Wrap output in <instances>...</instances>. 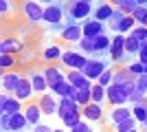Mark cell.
<instances>
[{"instance_id":"6","label":"cell","mask_w":147,"mask_h":132,"mask_svg":"<svg viewBox=\"0 0 147 132\" xmlns=\"http://www.w3.org/2000/svg\"><path fill=\"white\" fill-rule=\"evenodd\" d=\"M108 68H110V64L105 62V60H97V57H90V60H88V64H86V68L81 70V73H84V75H86L92 84H97V82H99V77L103 75Z\"/></svg>"},{"instance_id":"35","label":"cell","mask_w":147,"mask_h":132,"mask_svg":"<svg viewBox=\"0 0 147 132\" xmlns=\"http://www.w3.org/2000/svg\"><path fill=\"white\" fill-rule=\"evenodd\" d=\"M33 57H35V51H33V49H26V46H24V51L18 55V64H20V66H29V64L33 62Z\"/></svg>"},{"instance_id":"13","label":"cell","mask_w":147,"mask_h":132,"mask_svg":"<svg viewBox=\"0 0 147 132\" xmlns=\"http://www.w3.org/2000/svg\"><path fill=\"white\" fill-rule=\"evenodd\" d=\"M24 114H26V119H29V123L31 126H40L42 123V117H44V112H42V108H40V101H31V104H24Z\"/></svg>"},{"instance_id":"24","label":"cell","mask_w":147,"mask_h":132,"mask_svg":"<svg viewBox=\"0 0 147 132\" xmlns=\"http://www.w3.org/2000/svg\"><path fill=\"white\" fill-rule=\"evenodd\" d=\"M141 5H143L141 0H117V2H114V7H117V9H121L125 16H132V13H134Z\"/></svg>"},{"instance_id":"28","label":"cell","mask_w":147,"mask_h":132,"mask_svg":"<svg viewBox=\"0 0 147 132\" xmlns=\"http://www.w3.org/2000/svg\"><path fill=\"white\" fill-rule=\"evenodd\" d=\"M132 117H134L141 126L147 123V104H138V106H132Z\"/></svg>"},{"instance_id":"29","label":"cell","mask_w":147,"mask_h":132,"mask_svg":"<svg viewBox=\"0 0 147 132\" xmlns=\"http://www.w3.org/2000/svg\"><path fill=\"white\" fill-rule=\"evenodd\" d=\"M75 99H77V104H79L81 108H86L88 104H92V90H90V88H84V90H77V95H75Z\"/></svg>"},{"instance_id":"8","label":"cell","mask_w":147,"mask_h":132,"mask_svg":"<svg viewBox=\"0 0 147 132\" xmlns=\"http://www.w3.org/2000/svg\"><path fill=\"white\" fill-rule=\"evenodd\" d=\"M26 77H29L31 86L35 90V95H46V90H51L49 82H46V77H44V70H37V68H31L26 70Z\"/></svg>"},{"instance_id":"30","label":"cell","mask_w":147,"mask_h":132,"mask_svg":"<svg viewBox=\"0 0 147 132\" xmlns=\"http://www.w3.org/2000/svg\"><path fill=\"white\" fill-rule=\"evenodd\" d=\"M79 49L84 51V53H88V57H90V55H99V53H97V46H94V40H92V38H81Z\"/></svg>"},{"instance_id":"25","label":"cell","mask_w":147,"mask_h":132,"mask_svg":"<svg viewBox=\"0 0 147 132\" xmlns=\"http://www.w3.org/2000/svg\"><path fill=\"white\" fill-rule=\"evenodd\" d=\"M18 55H0V68L2 73H9V70L18 68Z\"/></svg>"},{"instance_id":"4","label":"cell","mask_w":147,"mask_h":132,"mask_svg":"<svg viewBox=\"0 0 147 132\" xmlns=\"http://www.w3.org/2000/svg\"><path fill=\"white\" fill-rule=\"evenodd\" d=\"M134 88H136V82L127 84V86H117V84H112V86L108 88V101L112 104V108L125 106V104L129 101V95H132Z\"/></svg>"},{"instance_id":"21","label":"cell","mask_w":147,"mask_h":132,"mask_svg":"<svg viewBox=\"0 0 147 132\" xmlns=\"http://www.w3.org/2000/svg\"><path fill=\"white\" fill-rule=\"evenodd\" d=\"M81 117L86 121H101L103 119V106L101 104H88L86 108H81Z\"/></svg>"},{"instance_id":"48","label":"cell","mask_w":147,"mask_h":132,"mask_svg":"<svg viewBox=\"0 0 147 132\" xmlns=\"http://www.w3.org/2000/svg\"><path fill=\"white\" fill-rule=\"evenodd\" d=\"M70 132H77V130H70Z\"/></svg>"},{"instance_id":"47","label":"cell","mask_w":147,"mask_h":132,"mask_svg":"<svg viewBox=\"0 0 147 132\" xmlns=\"http://www.w3.org/2000/svg\"><path fill=\"white\" fill-rule=\"evenodd\" d=\"M145 75H147V64H145Z\"/></svg>"},{"instance_id":"33","label":"cell","mask_w":147,"mask_h":132,"mask_svg":"<svg viewBox=\"0 0 147 132\" xmlns=\"http://www.w3.org/2000/svg\"><path fill=\"white\" fill-rule=\"evenodd\" d=\"M136 26V22H134V18H132V16H125V18L121 20V24H119V33H123V35H125V33H132V29H134Z\"/></svg>"},{"instance_id":"40","label":"cell","mask_w":147,"mask_h":132,"mask_svg":"<svg viewBox=\"0 0 147 132\" xmlns=\"http://www.w3.org/2000/svg\"><path fill=\"white\" fill-rule=\"evenodd\" d=\"M136 88H141L143 93L147 95V75H141V77H136Z\"/></svg>"},{"instance_id":"44","label":"cell","mask_w":147,"mask_h":132,"mask_svg":"<svg viewBox=\"0 0 147 132\" xmlns=\"http://www.w3.org/2000/svg\"><path fill=\"white\" fill-rule=\"evenodd\" d=\"M55 128H49V126H44V123H40V126L35 128V132H53Z\"/></svg>"},{"instance_id":"7","label":"cell","mask_w":147,"mask_h":132,"mask_svg":"<svg viewBox=\"0 0 147 132\" xmlns=\"http://www.w3.org/2000/svg\"><path fill=\"white\" fill-rule=\"evenodd\" d=\"M24 110V106H22V101L16 99L13 95H7V93H0V114H18Z\"/></svg>"},{"instance_id":"42","label":"cell","mask_w":147,"mask_h":132,"mask_svg":"<svg viewBox=\"0 0 147 132\" xmlns=\"http://www.w3.org/2000/svg\"><path fill=\"white\" fill-rule=\"evenodd\" d=\"M75 130H77V132H92V128L88 126V121H81V123L75 128Z\"/></svg>"},{"instance_id":"49","label":"cell","mask_w":147,"mask_h":132,"mask_svg":"<svg viewBox=\"0 0 147 132\" xmlns=\"http://www.w3.org/2000/svg\"><path fill=\"white\" fill-rule=\"evenodd\" d=\"M33 132H35V128H33Z\"/></svg>"},{"instance_id":"19","label":"cell","mask_w":147,"mask_h":132,"mask_svg":"<svg viewBox=\"0 0 147 132\" xmlns=\"http://www.w3.org/2000/svg\"><path fill=\"white\" fill-rule=\"evenodd\" d=\"M114 9H117V7L112 5V2H99L92 18L99 20V22H103V24H108V22H110V18L114 16Z\"/></svg>"},{"instance_id":"38","label":"cell","mask_w":147,"mask_h":132,"mask_svg":"<svg viewBox=\"0 0 147 132\" xmlns=\"http://www.w3.org/2000/svg\"><path fill=\"white\" fill-rule=\"evenodd\" d=\"M145 97H147V95L143 93L141 88H134V90H132V95H129V101H132L134 106H138V104H145Z\"/></svg>"},{"instance_id":"26","label":"cell","mask_w":147,"mask_h":132,"mask_svg":"<svg viewBox=\"0 0 147 132\" xmlns=\"http://www.w3.org/2000/svg\"><path fill=\"white\" fill-rule=\"evenodd\" d=\"M92 104H101L103 106V101L108 99V88L99 86V84H92Z\"/></svg>"},{"instance_id":"14","label":"cell","mask_w":147,"mask_h":132,"mask_svg":"<svg viewBox=\"0 0 147 132\" xmlns=\"http://www.w3.org/2000/svg\"><path fill=\"white\" fill-rule=\"evenodd\" d=\"M59 35H61V40H64V42L79 44L81 38H84V29H81V24H70V26H64Z\"/></svg>"},{"instance_id":"46","label":"cell","mask_w":147,"mask_h":132,"mask_svg":"<svg viewBox=\"0 0 147 132\" xmlns=\"http://www.w3.org/2000/svg\"><path fill=\"white\" fill-rule=\"evenodd\" d=\"M141 26H145V29H147V18H145V20H143V24H141Z\"/></svg>"},{"instance_id":"22","label":"cell","mask_w":147,"mask_h":132,"mask_svg":"<svg viewBox=\"0 0 147 132\" xmlns=\"http://www.w3.org/2000/svg\"><path fill=\"white\" fill-rule=\"evenodd\" d=\"M44 62H61V57H64V49H61L59 44H49L46 49L42 51V55H40Z\"/></svg>"},{"instance_id":"43","label":"cell","mask_w":147,"mask_h":132,"mask_svg":"<svg viewBox=\"0 0 147 132\" xmlns=\"http://www.w3.org/2000/svg\"><path fill=\"white\" fill-rule=\"evenodd\" d=\"M138 62L147 64V44H143V49H141V55H138Z\"/></svg>"},{"instance_id":"39","label":"cell","mask_w":147,"mask_h":132,"mask_svg":"<svg viewBox=\"0 0 147 132\" xmlns=\"http://www.w3.org/2000/svg\"><path fill=\"white\" fill-rule=\"evenodd\" d=\"M132 18H134L136 24H143V20L147 18V5H141L138 9H136L134 13H132Z\"/></svg>"},{"instance_id":"15","label":"cell","mask_w":147,"mask_h":132,"mask_svg":"<svg viewBox=\"0 0 147 132\" xmlns=\"http://www.w3.org/2000/svg\"><path fill=\"white\" fill-rule=\"evenodd\" d=\"M108 119H110L112 126H119L123 121L132 119V106H119V108H112L108 112Z\"/></svg>"},{"instance_id":"12","label":"cell","mask_w":147,"mask_h":132,"mask_svg":"<svg viewBox=\"0 0 147 132\" xmlns=\"http://www.w3.org/2000/svg\"><path fill=\"white\" fill-rule=\"evenodd\" d=\"M40 108H42L44 114H49V117H53V114L59 112V99H57L53 93H46L40 97Z\"/></svg>"},{"instance_id":"11","label":"cell","mask_w":147,"mask_h":132,"mask_svg":"<svg viewBox=\"0 0 147 132\" xmlns=\"http://www.w3.org/2000/svg\"><path fill=\"white\" fill-rule=\"evenodd\" d=\"M81 29H84V38H92V40H97L99 35H103V33H105L108 24H103V22H99V20L90 18V20H86V22L81 24Z\"/></svg>"},{"instance_id":"34","label":"cell","mask_w":147,"mask_h":132,"mask_svg":"<svg viewBox=\"0 0 147 132\" xmlns=\"http://www.w3.org/2000/svg\"><path fill=\"white\" fill-rule=\"evenodd\" d=\"M125 18V13L121 11V9H114V16L110 18V22H108V26H110L112 31H114V35L119 33V24H121V20Z\"/></svg>"},{"instance_id":"23","label":"cell","mask_w":147,"mask_h":132,"mask_svg":"<svg viewBox=\"0 0 147 132\" xmlns=\"http://www.w3.org/2000/svg\"><path fill=\"white\" fill-rule=\"evenodd\" d=\"M44 77H46V82H49L51 88L55 86V84H59V82H64V79H66V75H64L57 66H46V68H44Z\"/></svg>"},{"instance_id":"27","label":"cell","mask_w":147,"mask_h":132,"mask_svg":"<svg viewBox=\"0 0 147 132\" xmlns=\"http://www.w3.org/2000/svg\"><path fill=\"white\" fill-rule=\"evenodd\" d=\"M141 49H143V44L138 42V40H134L132 35H127V42H125V53H127V55H134L136 60H138Z\"/></svg>"},{"instance_id":"1","label":"cell","mask_w":147,"mask_h":132,"mask_svg":"<svg viewBox=\"0 0 147 132\" xmlns=\"http://www.w3.org/2000/svg\"><path fill=\"white\" fill-rule=\"evenodd\" d=\"M99 2H90V0H73V2H66V26L70 24H84L86 20H90L94 16V9H97Z\"/></svg>"},{"instance_id":"36","label":"cell","mask_w":147,"mask_h":132,"mask_svg":"<svg viewBox=\"0 0 147 132\" xmlns=\"http://www.w3.org/2000/svg\"><path fill=\"white\" fill-rule=\"evenodd\" d=\"M134 40H138L141 44H147V29L145 26H141V24H136L134 29H132V33H129Z\"/></svg>"},{"instance_id":"41","label":"cell","mask_w":147,"mask_h":132,"mask_svg":"<svg viewBox=\"0 0 147 132\" xmlns=\"http://www.w3.org/2000/svg\"><path fill=\"white\" fill-rule=\"evenodd\" d=\"M13 2H7V0H0V13H7V11H11L13 9Z\"/></svg>"},{"instance_id":"3","label":"cell","mask_w":147,"mask_h":132,"mask_svg":"<svg viewBox=\"0 0 147 132\" xmlns=\"http://www.w3.org/2000/svg\"><path fill=\"white\" fill-rule=\"evenodd\" d=\"M22 9V16L26 18L29 24H37V22H44V11H46V2H40V0H26L20 5Z\"/></svg>"},{"instance_id":"45","label":"cell","mask_w":147,"mask_h":132,"mask_svg":"<svg viewBox=\"0 0 147 132\" xmlns=\"http://www.w3.org/2000/svg\"><path fill=\"white\" fill-rule=\"evenodd\" d=\"M53 132H68V130H66V128H55Z\"/></svg>"},{"instance_id":"31","label":"cell","mask_w":147,"mask_h":132,"mask_svg":"<svg viewBox=\"0 0 147 132\" xmlns=\"http://www.w3.org/2000/svg\"><path fill=\"white\" fill-rule=\"evenodd\" d=\"M125 68L129 70V75H134V77H141V75H145V64L143 62H138V60H134V62H129Z\"/></svg>"},{"instance_id":"50","label":"cell","mask_w":147,"mask_h":132,"mask_svg":"<svg viewBox=\"0 0 147 132\" xmlns=\"http://www.w3.org/2000/svg\"><path fill=\"white\" fill-rule=\"evenodd\" d=\"M145 128H147V123H145Z\"/></svg>"},{"instance_id":"16","label":"cell","mask_w":147,"mask_h":132,"mask_svg":"<svg viewBox=\"0 0 147 132\" xmlns=\"http://www.w3.org/2000/svg\"><path fill=\"white\" fill-rule=\"evenodd\" d=\"M66 79L70 82V86L75 88V90H84V88H92V82L88 79L84 73H79V70H68L66 73Z\"/></svg>"},{"instance_id":"9","label":"cell","mask_w":147,"mask_h":132,"mask_svg":"<svg viewBox=\"0 0 147 132\" xmlns=\"http://www.w3.org/2000/svg\"><path fill=\"white\" fill-rule=\"evenodd\" d=\"M24 79V73H20V70H9V73H2L0 77V84H2V93L7 95H13L16 93V88L18 84Z\"/></svg>"},{"instance_id":"37","label":"cell","mask_w":147,"mask_h":132,"mask_svg":"<svg viewBox=\"0 0 147 132\" xmlns=\"http://www.w3.org/2000/svg\"><path fill=\"white\" fill-rule=\"evenodd\" d=\"M136 123H138V121L132 117V119H127V121H123V123H119V126H114V130H117V132H129V130H136Z\"/></svg>"},{"instance_id":"2","label":"cell","mask_w":147,"mask_h":132,"mask_svg":"<svg viewBox=\"0 0 147 132\" xmlns=\"http://www.w3.org/2000/svg\"><path fill=\"white\" fill-rule=\"evenodd\" d=\"M64 20H66V2H59V0H51V2H46L44 24L57 29V26H61Z\"/></svg>"},{"instance_id":"20","label":"cell","mask_w":147,"mask_h":132,"mask_svg":"<svg viewBox=\"0 0 147 132\" xmlns=\"http://www.w3.org/2000/svg\"><path fill=\"white\" fill-rule=\"evenodd\" d=\"M35 95V90H33V86H31V82H29V77L24 75V79L18 84V88H16V93H13V97L16 99H20V101H29L31 97Z\"/></svg>"},{"instance_id":"18","label":"cell","mask_w":147,"mask_h":132,"mask_svg":"<svg viewBox=\"0 0 147 132\" xmlns=\"http://www.w3.org/2000/svg\"><path fill=\"white\" fill-rule=\"evenodd\" d=\"M26 126H31V123H29V119H26L24 110H22V112L11 114V117H9V123H7V128L2 132H22Z\"/></svg>"},{"instance_id":"32","label":"cell","mask_w":147,"mask_h":132,"mask_svg":"<svg viewBox=\"0 0 147 132\" xmlns=\"http://www.w3.org/2000/svg\"><path fill=\"white\" fill-rule=\"evenodd\" d=\"M114 73H117V70L110 66V68L105 70L103 75L99 77V82H97V84H99V86H103V88H110V86H112V82H114Z\"/></svg>"},{"instance_id":"5","label":"cell","mask_w":147,"mask_h":132,"mask_svg":"<svg viewBox=\"0 0 147 132\" xmlns=\"http://www.w3.org/2000/svg\"><path fill=\"white\" fill-rule=\"evenodd\" d=\"M90 57H86L84 53H79V51H64V57H61V64H64V68L68 70H84L86 68V64Z\"/></svg>"},{"instance_id":"17","label":"cell","mask_w":147,"mask_h":132,"mask_svg":"<svg viewBox=\"0 0 147 132\" xmlns=\"http://www.w3.org/2000/svg\"><path fill=\"white\" fill-rule=\"evenodd\" d=\"M77 112H81V106L77 104V99H59V117H61V121L64 119H68V117H73V114H77Z\"/></svg>"},{"instance_id":"10","label":"cell","mask_w":147,"mask_h":132,"mask_svg":"<svg viewBox=\"0 0 147 132\" xmlns=\"http://www.w3.org/2000/svg\"><path fill=\"white\" fill-rule=\"evenodd\" d=\"M22 51H24V44L16 35H7L0 42V55H20Z\"/></svg>"}]
</instances>
